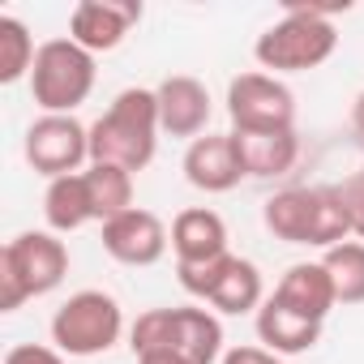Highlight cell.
Masks as SVG:
<instances>
[{
	"label": "cell",
	"instance_id": "cell-5",
	"mask_svg": "<svg viewBox=\"0 0 364 364\" xmlns=\"http://www.w3.org/2000/svg\"><path fill=\"white\" fill-rule=\"evenodd\" d=\"M120 334H124V313H120L116 296H107L99 287L73 291L52 317V347L65 355H77V360L112 351L120 343Z\"/></svg>",
	"mask_w": 364,
	"mask_h": 364
},
{
	"label": "cell",
	"instance_id": "cell-3",
	"mask_svg": "<svg viewBox=\"0 0 364 364\" xmlns=\"http://www.w3.org/2000/svg\"><path fill=\"white\" fill-rule=\"evenodd\" d=\"M69 274V249L52 232H22L0 253V309L14 313L35 296H48Z\"/></svg>",
	"mask_w": 364,
	"mask_h": 364
},
{
	"label": "cell",
	"instance_id": "cell-8",
	"mask_svg": "<svg viewBox=\"0 0 364 364\" xmlns=\"http://www.w3.org/2000/svg\"><path fill=\"white\" fill-rule=\"evenodd\" d=\"M22 150H26V163L48 180L77 176L82 163H90V129L77 116H39L26 129Z\"/></svg>",
	"mask_w": 364,
	"mask_h": 364
},
{
	"label": "cell",
	"instance_id": "cell-21",
	"mask_svg": "<svg viewBox=\"0 0 364 364\" xmlns=\"http://www.w3.org/2000/svg\"><path fill=\"white\" fill-rule=\"evenodd\" d=\"M338 304H364V240H343L321 257Z\"/></svg>",
	"mask_w": 364,
	"mask_h": 364
},
{
	"label": "cell",
	"instance_id": "cell-19",
	"mask_svg": "<svg viewBox=\"0 0 364 364\" xmlns=\"http://www.w3.org/2000/svg\"><path fill=\"white\" fill-rule=\"evenodd\" d=\"M43 219L52 232H77L86 223H95L90 210V193H86V176H60L48 180V193H43Z\"/></svg>",
	"mask_w": 364,
	"mask_h": 364
},
{
	"label": "cell",
	"instance_id": "cell-11",
	"mask_svg": "<svg viewBox=\"0 0 364 364\" xmlns=\"http://www.w3.org/2000/svg\"><path fill=\"white\" fill-rule=\"evenodd\" d=\"M185 180L202 193H232L245 180V163L232 133H202L185 150Z\"/></svg>",
	"mask_w": 364,
	"mask_h": 364
},
{
	"label": "cell",
	"instance_id": "cell-22",
	"mask_svg": "<svg viewBox=\"0 0 364 364\" xmlns=\"http://www.w3.org/2000/svg\"><path fill=\"white\" fill-rule=\"evenodd\" d=\"M35 56H39V48H35L26 22L14 18V14H5V18H0V82L14 86V82L31 77Z\"/></svg>",
	"mask_w": 364,
	"mask_h": 364
},
{
	"label": "cell",
	"instance_id": "cell-25",
	"mask_svg": "<svg viewBox=\"0 0 364 364\" xmlns=\"http://www.w3.org/2000/svg\"><path fill=\"white\" fill-rule=\"evenodd\" d=\"M219 364H283V355H274L266 347H232V351H223Z\"/></svg>",
	"mask_w": 364,
	"mask_h": 364
},
{
	"label": "cell",
	"instance_id": "cell-9",
	"mask_svg": "<svg viewBox=\"0 0 364 364\" xmlns=\"http://www.w3.org/2000/svg\"><path fill=\"white\" fill-rule=\"evenodd\" d=\"M167 245H171V232L163 228V219L154 210L133 206V210L116 215L112 223H103V249L120 266H154V262H163Z\"/></svg>",
	"mask_w": 364,
	"mask_h": 364
},
{
	"label": "cell",
	"instance_id": "cell-7",
	"mask_svg": "<svg viewBox=\"0 0 364 364\" xmlns=\"http://www.w3.org/2000/svg\"><path fill=\"white\" fill-rule=\"evenodd\" d=\"M232 133H291L296 129V95L270 73H240L228 86Z\"/></svg>",
	"mask_w": 364,
	"mask_h": 364
},
{
	"label": "cell",
	"instance_id": "cell-26",
	"mask_svg": "<svg viewBox=\"0 0 364 364\" xmlns=\"http://www.w3.org/2000/svg\"><path fill=\"white\" fill-rule=\"evenodd\" d=\"M137 364H193L180 351H150V355H137Z\"/></svg>",
	"mask_w": 364,
	"mask_h": 364
},
{
	"label": "cell",
	"instance_id": "cell-12",
	"mask_svg": "<svg viewBox=\"0 0 364 364\" xmlns=\"http://www.w3.org/2000/svg\"><path fill=\"white\" fill-rule=\"evenodd\" d=\"M154 99H159V124H163V133L189 137V141H198L206 133L215 107H210V90L198 77H189V73L163 77L154 86Z\"/></svg>",
	"mask_w": 364,
	"mask_h": 364
},
{
	"label": "cell",
	"instance_id": "cell-6",
	"mask_svg": "<svg viewBox=\"0 0 364 364\" xmlns=\"http://www.w3.org/2000/svg\"><path fill=\"white\" fill-rule=\"evenodd\" d=\"M176 279L189 296L215 304L219 313L228 317H240V313H257L266 304V287H262V270L245 257H215V262H202V266H176Z\"/></svg>",
	"mask_w": 364,
	"mask_h": 364
},
{
	"label": "cell",
	"instance_id": "cell-20",
	"mask_svg": "<svg viewBox=\"0 0 364 364\" xmlns=\"http://www.w3.org/2000/svg\"><path fill=\"white\" fill-rule=\"evenodd\" d=\"M82 176H86V193H90V210L99 228L133 210V171L112 167V163H90Z\"/></svg>",
	"mask_w": 364,
	"mask_h": 364
},
{
	"label": "cell",
	"instance_id": "cell-18",
	"mask_svg": "<svg viewBox=\"0 0 364 364\" xmlns=\"http://www.w3.org/2000/svg\"><path fill=\"white\" fill-rule=\"evenodd\" d=\"M232 137H236L245 176H257V180H274V176L291 171L296 159H300L296 129L291 133H232Z\"/></svg>",
	"mask_w": 364,
	"mask_h": 364
},
{
	"label": "cell",
	"instance_id": "cell-23",
	"mask_svg": "<svg viewBox=\"0 0 364 364\" xmlns=\"http://www.w3.org/2000/svg\"><path fill=\"white\" fill-rule=\"evenodd\" d=\"M5 364H69V360H65V351L43 347V343H18L5 351Z\"/></svg>",
	"mask_w": 364,
	"mask_h": 364
},
{
	"label": "cell",
	"instance_id": "cell-15",
	"mask_svg": "<svg viewBox=\"0 0 364 364\" xmlns=\"http://www.w3.org/2000/svg\"><path fill=\"white\" fill-rule=\"evenodd\" d=\"M171 351H180L193 364L223 360V321L210 309H193V304L171 309Z\"/></svg>",
	"mask_w": 364,
	"mask_h": 364
},
{
	"label": "cell",
	"instance_id": "cell-10",
	"mask_svg": "<svg viewBox=\"0 0 364 364\" xmlns=\"http://www.w3.org/2000/svg\"><path fill=\"white\" fill-rule=\"evenodd\" d=\"M137 22H141L137 0H82L69 14V39L82 43L90 56H99V52H116Z\"/></svg>",
	"mask_w": 364,
	"mask_h": 364
},
{
	"label": "cell",
	"instance_id": "cell-24",
	"mask_svg": "<svg viewBox=\"0 0 364 364\" xmlns=\"http://www.w3.org/2000/svg\"><path fill=\"white\" fill-rule=\"evenodd\" d=\"M338 189H343L347 210H351V236H360V240H364V171H360V176H351L347 185H338Z\"/></svg>",
	"mask_w": 364,
	"mask_h": 364
},
{
	"label": "cell",
	"instance_id": "cell-14",
	"mask_svg": "<svg viewBox=\"0 0 364 364\" xmlns=\"http://www.w3.org/2000/svg\"><path fill=\"white\" fill-rule=\"evenodd\" d=\"M257 338L266 351L274 355H300V351H313L317 338H321V321L287 309L279 296H266V304L257 309Z\"/></svg>",
	"mask_w": 364,
	"mask_h": 364
},
{
	"label": "cell",
	"instance_id": "cell-13",
	"mask_svg": "<svg viewBox=\"0 0 364 364\" xmlns=\"http://www.w3.org/2000/svg\"><path fill=\"white\" fill-rule=\"evenodd\" d=\"M171 249H176V266H202L228 253V223L219 210L206 206H189L180 210L171 223Z\"/></svg>",
	"mask_w": 364,
	"mask_h": 364
},
{
	"label": "cell",
	"instance_id": "cell-2",
	"mask_svg": "<svg viewBox=\"0 0 364 364\" xmlns=\"http://www.w3.org/2000/svg\"><path fill=\"white\" fill-rule=\"evenodd\" d=\"M159 99L154 90L129 86L112 99V107L90 124V163H112L124 171H141L159 150Z\"/></svg>",
	"mask_w": 364,
	"mask_h": 364
},
{
	"label": "cell",
	"instance_id": "cell-1",
	"mask_svg": "<svg viewBox=\"0 0 364 364\" xmlns=\"http://www.w3.org/2000/svg\"><path fill=\"white\" fill-rule=\"evenodd\" d=\"M347 14L351 5H304V0H287V9L274 26H266L253 43V56L262 65V73L279 77V73H309L317 65H326L338 48V31H334V14Z\"/></svg>",
	"mask_w": 364,
	"mask_h": 364
},
{
	"label": "cell",
	"instance_id": "cell-16",
	"mask_svg": "<svg viewBox=\"0 0 364 364\" xmlns=\"http://www.w3.org/2000/svg\"><path fill=\"white\" fill-rule=\"evenodd\" d=\"M274 296H279L287 309H296V313H304V317H313V321H326L330 309L338 304L334 283H330V274H326L321 262H296V266L279 279Z\"/></svg>",
	"mask_w": 364,
	"mask_h": 364
},
{
	"label": "cell",
	"instance_id": "cell-17",
	"mask_svg": "<svg viewBox=\"0 0 364 364\" xmlns=\"http://www.w3.org/2000/svg\"><path fill=\"white\" fill-rule=\"evenodd\" d=\"M313 210H317V185L313 189H283L266 198L262 223L283 245H313Z\"/></svg>",
	"mask_w": 364,
	"mask_h": 364
},
{
	"label": "cell",
	"instance_id": "cell-27",
	"mask_svg": "<svg viewBox=\"0 0 364 364\" xmlns=\"http://www.w3.org/2000/svg\"><path fill=\"white\" fill-rule=\"evenodd\" d=\"M351 129H355V137L364 141V90H360L355 103H351Z\"/></svg>",
	"mask_w": 364,
	"mask_h": 364
},
{
	"label": "cell",
	"instance_id": "cell-4",
	"mask_svg": "<svg viewBox=\"0 0 364 364\" xmlns=\"http://www.w3.org/2000/svg\"><path fill=\"white\" fill-rule=\"evenodd\" d=\"M95 56L73 39H48L39 43L35 69H31V95L43 107V116H73L90 90H95Z\"/></svg>",
	"mask_w": 364,
	"mask_h": 364
}]
</instances>
